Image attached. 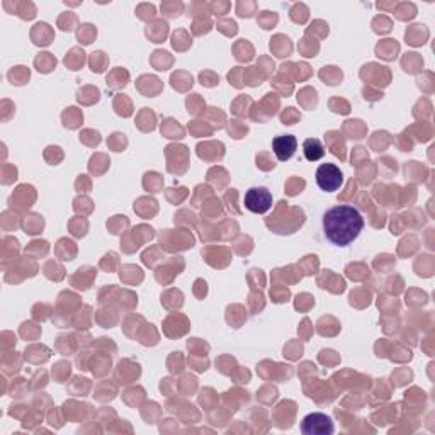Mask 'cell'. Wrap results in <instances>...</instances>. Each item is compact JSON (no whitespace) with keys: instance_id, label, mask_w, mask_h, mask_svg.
Segmentation results:
<instances>
[{"instance_id":"obj_1","label":"cell","mask_w":435,"mask_h":435,"mask_svg":"<svg viewBox=\"0 0 435 435\" xmlns=\"http://www.w3.org/2000/svg\"><path fill=\"white\" fill-rule=\"evenodd\" d=\"M364 230V218L357 207L340 204L323 214V233L337 247L351 245Z\"/></svg>"},{"instance_id":"obj_3","label":"cell","mask_w":435,"mask_h":435,"mask_svg":"<svg viewBox=\"0 0 435 435\" xmlns=\"http://www.w3.org/2000/svg\"><path fill=\"white\" fill-rule=\"evenodd\" d=\"M245 207L255 214H264L272 207V194L266 187H252L245 194Z\"/></svg>"},{"instance_id":"obj_4","label":"cell","mask_w":435,"mask_h":435,"mask_svg":"<svg viewBox=\"0 0 435 435\" xmlns=\"http://www.w3.org/2000/svg\"><path fill=\"white\" fill-rule=\"evenodd\" d=\"M301 432L304 435H330L333 434V422L325 413H311L304 417Z\"/></svg>"},{"instance_id":"obj_2","label":"cell","mask_w":435,"mask_h":435,"mask_svg":"<svg viewBox=\"0 0 435 435\" xmlns=\"http://www.w3.org/2000/svg\"><path fill=\"white\" fill-rule=\"evenodd\" d=\"M316 184L325 193H335L344 184L342 170L333 164H323L316 170Z\"/></svg>"},{"instance_id":"obj_5","label":"cell","mask_w":435,"mask_h":435,"mask_svg":"<svg viewBox=\"0 0 435 435\" xmlns=\"http://www.w3.org/2000/svg\"><path fill=\"white\" fill-rule=\"evenodd\" d=\"M272 148H274L275 157L279 162H287L290 158L294 155L296 148H298V140L292 135H284L274 138L272 141Z\"/></svg>"},{"instance_id":"obj_6","label":"cell","mask_w":435,"mask_h":435,"mask_svg":"<svg viewBox=\"0 0 435 435\" xmlns=\"http://www.w3.org/2000/svg\"><path fill=\"white\" fill-rule=\"evenodd\" d=\"M303 152L308 162H316L320 160V158H323L325 155L323 145H321V141L316 140V138H308V140H304Z\"/></svg>"}]
</instances>
